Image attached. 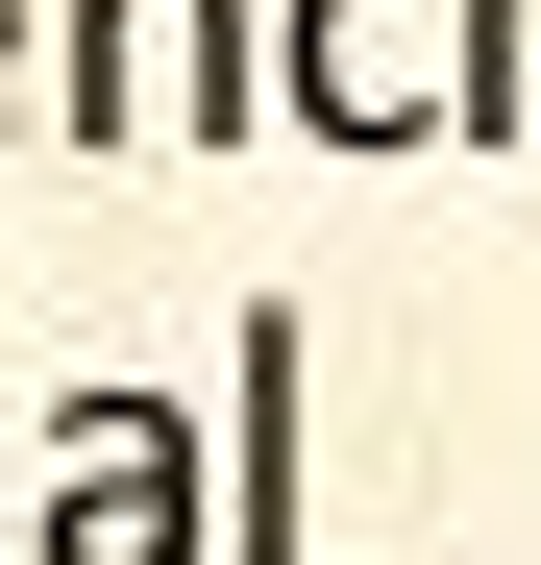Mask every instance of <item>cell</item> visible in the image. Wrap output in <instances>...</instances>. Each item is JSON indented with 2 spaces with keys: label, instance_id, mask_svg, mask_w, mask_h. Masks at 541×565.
<instances>
[{
  "label": "cell",
  "instance_id": "5b68a950",
  "mask_svg": "<svg viewBox=\"0 0 541 565\" xmlns=\"http://www.w3.org/2000/svg\"><path fill=\"white\" fill-rule=\"evenodd\" d=\"M0 124H25V0H0Z\"/></svg>",
  "mask_w": 541,
  "mask_h": 565
},
{
  "label": "cell",
  "instance_id": "6da1fadb",
  "mask_svg": "<svg viewBox=\"0 0 541 565\" xmlns=\"http://www.w3.org/2000/svg\"><path fill=\"white\" fill-rule=\"evenodd\" d=\"M50 124L99 172L222 148V124H270V25H246V0H74V25H50Z\"/></svg>",
  "mask_w": 541,
  "mask_h": 565
},
{
  "label": "cell",
  "instance_id": "7a4b0ae2",
  "mask_svg": "<svg viewBox=\"0 0 541 565\" xmlns=\"http://www.w3.org/2000/svg\"><path fill=\"white\" fill-rule=\"evenodd\" d=\"M0 565H222V467H198V418H172V394H74V443H50V492H25Z\"/></svg>",
  "mask_w": 541,
  "mask_h": 565
},
{
  "label": "cell",
  "instance_id": "277c9868",
  "mask_svg": "<svg viewBox=\"0 0 541 565\" xmlns=\"http://www.w3.org/2000/svg\"><path fill=\"white\" fill-rule=\"evenodd\" d=\"M246 418H222V565H296V296H246Z\"/></svg>",
  "mask_w": 541,
  "mask_h": 565
},
{
  "label": "cell",
  "instance_id": "3957f363",
  "mask_svg": "<svg viewBox=\"0 0 541 565\" xmlns=\"http://www.w3.org/2000/svg\"><path fill=\"white\" fill-rule=\"evenodd\" d=\"M270 99L320 148H468V0H296L270 25Z\"/></svg>",
  "mask_w": 541,
  "mask_h": 565
}]
</instances>
